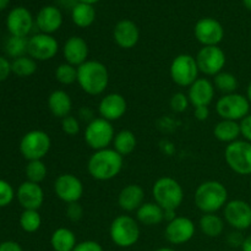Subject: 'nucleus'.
Segmentation results:
<instances>
[{
  "label": "nucleus",
  "mask_w": 251,
  "mask_h": 251,
  "mask_svg": "<svg viewBox=\"0 0 251 251\" xmlns=\"http://www.w3.org/2000/svg\"><path fill=\"white\" fill-rule=\"evenodd\" d=\"M11 73V63L9 61V59L0 55V82L6 80Z\"/></svg>",
  "instance_id": "a18cd8bd"
},
{
  "label": "nucleus",
  "mask_w": 251,
  "mask_h": 251,
  "mask_svg": "<svg viewBox=\"0 0 251 251\" xmlns=\"http://www.w3.org/2000/svg\"><path fill=\"white\" fill-rule=\"evenodd\" d=\"M48 108L54 117L63 119L70 115L73 110V100L66 91L55 90L49 95Z\"/></svg>",
  "instance_id": "393cba45"
},
{
  "label": "nucleus",
  "mask_w": 251,
  "mask_h": 251,
  "mask_svg": "<svg viewBox=\"0 0 251 251\" xmlns=\"http://www.w3.org/2000/svg\"><path fill=\"white\" fill-rule=\"evenodd\" d=\"M250 186H251V176H250Z\"/></svg>",
  "instance_id": "4d7b16f0"
},
{
  "label": "nucleus",
  "mask_w": 251,
  "mask_h": 251,
  "mask_svg": "<svg viewBox=\"0 0 251 251\" xmlns=\"http://www.w3.org/2000/svg\"><path fill=\"white\" fill-rule=\"evenodd\" d=\"M136 136H135V134L131 130H120L119 132L115 134L114 140H113V149L118 153L122 154L123 157L132 153L135 151V149H136Z\"/></svg>",
  "instance_id": "7c9ffc66"
},
{
  "label": "nucleus",
  "mask_w": 251,
  "mask_h": 251,
  "mask_svg": "<svg viewBox=\"0 0 251 251\" xmlns=\"http://www.w3.org/2000/svg\"><path fill=\"white\" fill-rule=\"evenodd\" d=\"M16 199L24 210L38 211L44 202V191L39 184L26 180L17 189Z\"/></svg>",
  "instance_id": "6ab92c4d"
},
{
  "label": "nucleus",
  "mask_w": 251,
  "mask_h": 251,
  "mask_svg": "<svg viewBox=\"0 0 251 251\" xmlns=\"http://www.w3.org/2000/svg\"><path fill=\"white\" fill-rule=\"evenodd\" d=\"M51 147L50 136L43 130H31L22 136L20 141V152L27 161L43 159Z\"/></svg>",
  "instance_id": "0eeeda50"
},
{
  "label": "nucleus",
  "mask_w": 251,
  "mask_h": 251,
  "mask_svg": "<svg viewBox=\"0 0 251 251\" xmlns=\"http://www.w3.org/2000/svg\"><path fill=\"white\" fill-rule=\"evenodd\" d=\"M140 226L129 215H120L110 223L109 235L112 242L119 248H131L140 239Z\"/></svg>",
  "instance_id": "39448f33"
},
{
  "label": "nucleus",
  "mask_w": 251,
  "mask_h": 251,
  "mask_svg": "<svg viewBox=\"0 0 251 251\" xmlns=\"http://www.w3.org/2000/svg\"><path fill=\"white\" fill-rule=\"evenodd\" d=\"M11 71L19 77H28L37 71V61L29 55L20 56L11 61Z\"/></svg>",
  "instance_id": "2f4dec72"
},
{
  "label": "nucleus",
  "mask_w": 251,
  "mask_h": 251,
  "mask_svg": "<svg viewBox=\"0 0 251 251\" xmlns=\"http://www.w3.org/2000/svg\"><path fill=\"white\" fill-rule=\"evenodd\" d=\"M50 245L54 251H73L77 245V239L73 230L60 227L51 233Z\"/></svg>",
  "instance_id": "cd10ccee"
},
{
  "label": "nucleus",
  "mask_w": 251,
  "mask_h": 251,
  "mask_svg": "<svg viewBox=\"0 0 251 251\" xmlns=\"http://www.w3.org/2000/svg\"><path fill=\"white\" fill-rule=\"evenodd\" d=\"M114 136L115 131L112 123L100 117L95 118L92 122L88 123L83 131L85 142L95 151L108 149V146L113 144Z\"/></svg>",
  "instance_id": "423d86ee"
},
{
  "label": "nucleus",
  "mask_w": 251,
  "mask_h": 251,
  "mask_svg": "<svg viewBox=\"0 0 251 251\" xmlns=\"http://www.w3.org/2000/svg\"><path fill=\"white\" fill-rule=\"evenodd\" d=\"M250 102L247 96L240 93L223 95L216 103V112L221 119L240 122L250 114Z\"/></svg>",
  "instance_id": "1a4fd4ad"
},
{
  "label": "nucleus",
  "mask_w": 251,
  "mask_h": 251,
  "mask_svg": "<svg viewBox=\"0 0 251 251\" xmlns=\"http://www.w3.org/2000/svg\"><path fill=\"white\" fill-rule=\"evenodd\" d=\"M61 130L68 136H76L80 131V122L74 115H68L61 119Z\"/></svg>",
  "instance_id": "ea45409f"
},
{
  "label": "nucleus",
  "mask_w": 251,
  "mask_h": 251,
  "mask_svg": "<svg viewBox=\"0 0 251 251\" xmlns=\"http://www.w3.org/2000/svg\"><path fill=\"white\" fill-rule=\"evenodd\" d=\"M240 249H242V251H251V234L245 237V240Z\"/></svg>",
  "instance_id": "8fccbe9b"
},
{
  "label": "nucleus",
  "mask_w": 251,
  "mask_h": 251,
  "mask_svg": "<svg viewBox=\"0 0 251 251\" xmlns=\"http://www.w3.org/2000/svg\"><path fill=\"white\" fill-rule=\"evenodd\" d=\"M63 20V14L58 6L46 5L38 11L36 19H34V24L41 33L53 34L60 29Z\"/></svg>",
  "instance_id": "412c9836"
},
{
  "label": "nucleus",
  "mask_w": 251,
  "mask_h": 251,
  "mask_svg": "<svg viewBox=\"0 0 251 251\" xmlns=\"http://www.w3.org/2000/svg\"><path fill=\"white\" fill-rule=\"evenodd\" d=\"M213 85H215V88H217L223 95H229V93H234L237 91L239 82L234 74L228 73V71H221L220 74L213 76Z\"/></svg>",
  "instance_id": "473e14b6"
},
{
  "label": "nucleus",
  "mask_w": 251,
  "mask_h": 251,
  "mask_svg": "<svg viewBox=\"0 0 251 251\" xmlns=\"http://www.w3.org/2000/svg\"><path fill=\"white\" fill-rule=\"evenodd\" d=\"M77 83L87 95L100 96L109 85V71L100 61L87 60L77 68Z\"/></svg>",
  "instance_id": "f03ea898"
},
{
  "label": "nucleus",
  "mask_w": 251,
  "mask_h": 251,
  "mask_svg": "<svg viewBox=\"0 0 251 251\" xmlns=\"http://www.w3.org/2000/svg\"><path fill=\"white\" fill-rule=\"evenodd\" d=\"M54 193L56 198L66 205L78 202L83 195V184L74 174H60L54 181Z\"/></svg>",
  "instance_id": "2eb2a0df"
},
{
  "label": "nucleus",
  "mask_w": 251,
  "mask_h": 251,
  "mask_svg": "<svg viewBox=\"0 0 251 251\" xmlns=\"http://www.w3.org/2000/svg\"><path fill=\"white\" fill-rule=\"evenodd\" d=\"M124 164V157L114 149L95 151L87 162V172L95 180L108 181L120 174Z\"/></svg>",
  "instance_id": "f257e3e1"
},
{
  "label": "nucleus",
  "mask_w": 251,
  "mask_h": 251,
  "mask_svg": "<svg viewBox=\"0 0 251 251\" xmlns=\"http://www.w3.org/2000/svg\"><path fill=\"white\" fill-rule=\"evenodd\" d=\"M25 174H26L27 180L39 184L46 179L47 174H48V168L42 159L28 161L26 169H25Z\"/></svg>",
  "instance_id": "f704fd0d"
},
{
  "label": "nucleus",
  "mask_w": 251,
  "mask_h": 251,
  "mask_svg": "<svg viewBox=\"0 0 251 251\" xmlns=\"http://www.w3.org/2000/svg\"><path fill=\"white\" fill-rule=\"evenodd\" d=\"M73 251H104L102 245L95 240H83V242L77 243L75 249Z\"/></svg>",
  "instance_id": "79ce46f5"
},
{
  "label": "nucleus",
  "mask_w": 251,
  "mask_h": 251,
  "mask_svg": "<svg viewBox=\"0 0 251 251\" xmlns=\"http://www.w3.org/2000/svg\"><path fill=\"white\" fill-rule=\"evenodd\" d=\"M27 49H28V39H27V37L10 36V38L6 41V44H5L6 54L14 59L26 55Z\"/></svg>",
  "instance_id": "c9c22d12"
},
{
  "label": "nucleus",
  "mask_w": 251,
  "mask_h": 251,
  "mask_svg": "<svg viewBox=\"0 0 251 251\" xmlns=\"http://www.w3.org/2000/svg\"><path fill=\"white\" fill-rule=\"evenodd\" d=\"M10 4V0H0V11H2L4 9H6Z\"/></svg>",
  "instance_id": "3c124183"
},
{
  "label": "nucleus",
  "mask_w": 251,
  "mask_h": 251,
  "mask_svg": "<svg viewBox=\"0 0 251 251\" xmlns=\"http://www.w3.org/2000/svg\"><path fill=\"white\" fill-rule=\"evenodd\" d=\"M0 251H24L21 245L14 240H6L0 244Z\"/></svg>",
  "instance_id": "49530a36"
},
{
  "label": "nucleus",
  "mask_w": 251,
  "mask_h": 251,
  "mask_svg": "<svg viewBox=\"0 0 251 251\" xmlns=\"http://www.w3.org/2000/svg\"><path fill=\"white\" fill-rule=\"evenodd\" d=\"M126 110V100L120 93H108L100 100L98 105V113L100 118L110 123L122 119Z\"/></svg>",
  "instance_id": "a211bd4d"
},
{
  "label": "nucleus",
  "mask_w": 251,
  "mask_h": 251,
  "mask_svg": "<svg viewBox=\"0 0 251 251\" xmlns=\"http://www.w3.org/2000/svg\"><path fill=\"white\" fill-rule=\"evenodd\" d=\"M16 193L9 181L0 179V208L6 207L14 201Z\"/></svg>",
  "instance_id": "4c0bfd02"
},
{
  "label": "nucleus",
  "mask_w": 251,
  "mask_h": 251,
  "mask_svg": "<svg viewBox=\"0 0 251 251\" xmlns=\"http://www.w3.org/2000/svg\"><path fill=\"white\" fill-rule=\"evenodd\" d=\"M71 20L74 25L80 28H87L92 26L96 20L95 6L77 1V4L71 9Z\"/></svg>",
  "instance_id": "c85d7f7f"
},
{
  "label": "nucleus",
  "mask_w": 251,
  "mask_h": 251,
  "mask_svg": "<svg viewBox=\"0 0 251 251\" xmlns=\"http://www.w3.org/2000/svg\"><path fill=\"white\" fill-rule=\"evenodd\" d=\"M194 36L202 47L218 46L225 38V28L218 20L202 17L195 24Z\"/></svg>",
  "instance_id": "4468645a"
},
{
  "label": "nucleus",
  "mask_w": 251,
  "mask_h": 251,
  "mask_svg": "<svg viewBox=\"0 0 251 251\" xmlns=\"http://www.w3.org/2000/svg\"><path fill=\"white\" fill-rule=\"evenodd\" d=\"M225 159L230 169L239 176H251V144L245 140L228 144Z\"/></svg>",
  "instance_id": "6e6552de"
},
{
  "label": "nucleus",
  "mask_w": 251,
  "mask_h": 251,
  "mask_svg": "<svg viewBox=\"0 0 251 251\" xmlns=\"http://www.w3.org/2000/svg\"><path fill=\"white\" fill-rule=\"evenodd\" d=\"M152 198L164 211H176L184 201L183 186L171 176H162L152 186Z\"/></svg>",
  "instance_id": "20e7f679"
},
{
  "label": "nucleus",
  "mask_w": 251,
  "mask_h": 251,
  "mask_svg": "<svg viewBox=\"0 0 251 251\" xmlns=\"http://www.w3.org/2000/svg\"><path fill=\"white\" fill-rule=\"evenodd\" d=\"M145 203V191L137 184H129L120 190L118 205L125 212L137 211Z\"/></svg>",
  "instance_id": "b1692460"
},
{
  "label": "nucleus",
  "mask_w": 251,
  "mask_h": 251,
  "mask_svg": "<svg viewBox=\"0 0 251 251\" xmlns=\"http://www.w3.org/2000/svg\"><path fill=\"white\" fill-rule=\"evenodd\" d=\"M113 38L120 48L131 49L139 43L140 29L137 25L131 20H120L113 29Z\"/></svg>",
  "instance_id": "4be33fe9"
},
{
  "label": "nucleus",
  "mask_w": 251,
  "mask_h": 251,
  "mask_svg": "<svg viewBox=\"0 0 251 251\" xmlns=\"http://www.w3.org/2000/svg\"><path fill=\"white\" fill-rule=\"evenodd\" d=\"M243 4H244V6L247 7L249 11H251V0H243Z\"/></svg>",
  "instance_id": "5fc2aeb1"
},
{
  "label": "nucleus",
  "mask_w": 251,
  "mask_h": 251,
  "mask_svg": "<svg viewBox=\"0 0 251 251\" xmlns=\"http://www.w3.org/2000/svg\"><path fill=\"white\" fill-rule=\"evenodd\" d=\"M20 227L26 233H36L42 226V217L37 210H24L20 216Z\"/></svg>",
  "instance_id": "72a5a7b5"
},
{
  "label": "nucleus",
  "mask_w": 251,
  "mask_h": 251,
  "mask_svg": "<svg viewBox=\"0 0 251 251\" xmlns=\"http://www.w3.org/2000/svg\"><path fill=\"white\" fill-rule=\"evenodd\" d=\"M229 251H234V250H229Z\"/></svg>",
  "instance_id": "13d9d810"
},
{
  "label": "nucleus",
  "mask_w": 251,
  "mask_h": 251,
  "mask_svg": "<svg viewBox=\"0 0 251 251\" xmlns=\"http://www.w3.org/2000/svg\"><path fill=\"white\" fill-rule=\"evenodd\" d=\"M78 2H85V4H90V5H95L97 2H100V0H77Z\"/></svg>",
  "instance_id": "603ef678"
},
{
  "label": "nucleus",
  "mask_w": 251,
  "mask_h": 251,
  "mask_svg": "<svg viewBox=\"0 0 251 251\" xmlns=\"http://www.w3.org/2000/svg\"><path fill=\"white\" fill-rule=\"evenodd\" d=\"M31 11L24 6H16L7 14L6 28L11 36L27 37L34 26Z\"/></svg>",
  "instance_id": "f3484780"
},
{
  "label": "nucleus",
  "mask_w": 251,
  "mask_h": 251,
  "mask_svg": "<svg viewBox=\"0 0 251 251\" xmlns=\"http://www.w3.org/2000/svg\"><path fill=\"white\" fill-rule=\"evenodd\" d=\"M136 221L147 227L161 225L164 221V210L156 202H145L136 211Z\"/></svg>",
  "instance_id": "a878e982"
},
{
  "label": "nucleus",
  "mask_w": 251,
  "mask_h": 251,
  "mask_svg": "<svg viewBox=\"0 0 251 251\" xmlns=\"http://www.w3.org/2000/svg\"><path fill=\"white\" fill-rule=\"evenodd\" d=\"M194 115L199 122H205L210 117V109H208V107H195Z\"/></svg>",
  "instance_id": "de8ad7c7"
},
{
  "label": "nucleus",
  "mask_w": 251,
  "mask_h": 251,
  "mask_svg": "<svg viewBox=\"0 0 251 251\" xmlns=\"http://www.w3.org/2000/svg\"><path fill=\"white\" fill-rule=\"evenodd\" d=\"M78 115H80L81 119L85 120V122H87V124L90 122H92L93 119H95V117H93L92 109H90V108H87V107L81 108L80 112H78Z\"/></svg>",
  "instance_id": "09e8293b"
},
{
  "label": "nucleus",
  "mask_w": 251,
  "mask_h": 251,
  "mask_svg": "<svg viewBox=\"0 0 251 251\" xmlns=\"http://www.w3.org/2000/svg\"><path fill=\"white\" fill-rule=\"evenodd\" d=\"M225 221L235 230H247L251 227V206L244 200L228 201L223 208Z\"/></svg>",
  "instance_id": "ddd939ff"
},
{
  "label": "nucleus",
  "mask_w": 251,
  "mask_h": 251,
  "mask_svg": "<svg viewBox=\"0 0 251 251\" xmlns=\"http://www.w3.org/2000/svg\"><path fill=\"white\" fill-rule=\"evenodd\" d=\"M213 135L218 141L225 142V144H232L237 141L242 136L239 122L222 119L213 127Z\"/></svg>",
  "instance_id": "bb28decb"
},
{
  "label": "nucleus",
  "mask_w": 251,
  "mask_h": 251,
  "mask_svg": "<svg viewBox=\"0 0 251 251\" xmlns=\"http://www.w3.org/2000/svg\"><path fill=\"white\" fill-rule=\"evenodd\" d=\"M156 251H176V250L172 249V248H159V249H157Z\"/></svg>",
  "instance_id": "6e6d98bb"
},
{
  "label": "nucleus",
  "mask_w": 251,
  "mask_h": 251,
  "mask_svg": "<svg viewBox=\"0 0 251 251\" xmlns=\"http://www.w3.org/2000/svg\"><path fill=\"white\" fill-rule=\"evenodd\" d=\"M88 54H90V48L87 42L80 36L69 37L63 46V56L65 63L71 64L76 68L88 60Z\"/></svg>",
  "instance_id": "aec40b11"
},
{
  "label": "nucleus",
  "mask_w": 251,
  "mask_h": 251,
  "mask_svg": "<svg viewBox=\"0 0 251 251\" xmlns=\"http://www.w3.org/2000/svg\"><path fill=\"white\" fill-rule=\"evenodd\" d=\"M56 81L61 85H73V83L77 82V68L71 64L63 63L55 69L54 73Z\"/></svg>",
  "instance_id": "e433bc0d"
},
{
  "label": "nucleus",
  "mask_w": 251,
  "mask_h": 251,
  "mask_svg": "<svg viewBox=\"0 0 251 251\" xmlns=\"http://www.w3.org/2000/svg\"><path fill=\"white\" fill-rule=\"evenodd\" d=\"M247 98L251 104V82L248 85V88H247Z\"/></svg>",
  "instance_id": "864d4df0"
},
{
  "label": "nucleus",
  "mask_w": 251,
  "mask_h": 251,
  "mask_svg": "<svg viewBox=\"0 0 251 251\" xmlns=\"http://www.w3.org/2000/svg\"><path fill=\"white\" fill-rule=\"evenodd\" d=\"M194 202L202 213H216L227 205L228 190L221 181H203L195 190Z\"/></svg>",
  "instance_id": "7ed1b4c3"
},
{
  "label": "nucleus",
  "mask_w": 251,
  "mask_h": 251,
  "mask_svg": "<svg viewBox=\"0 0 251 251\" xmlns=\"http://www.w3.org/2000/svg\"><path fill=\"white\" fill-rule=\"evenodd\" d=\"M245 237L243 235V233L240 230H233L228 234L227 237V243L232 248H242L243 243H244Z\"/></svg>",
  "instance_id": "37998d69"
},
{
  "label": "nucleus",
  "mask_w": 251,
  "mask_h": 251,
  "mask_svg": "<svg viewBox=\"0 0 251 251\" xmlns=\"http://www.w3.org/2000/svg\"><path fill=\"white\" fill-rule=\"evenodd\" d=\"M215 92L213 82L206 77H199L189 87L188 97L194 107H208L215 98Z\"/></svg>",
  "instance_id": "5701e85b"
},
{
  "label": "nucleus",
  "mask_w": 251,
  "mask_h": 251,
  "mask_svg": "<svg viewBox=\"0 0 251 251\" xmlns=\"http://www.w3.org/2000/svg\"><path fill=\"white\" fill-rule=\"evenodd\" d=\"M199 66L195 56L179 54L173 59L169 68L172 81L180 87H190L199 78Z\"/></svg>",
  "instance_id": "9d476101"
},
{
  "label": "nucleus",
  "mask_w": 251,
  "mask_h": 251,
  "mask_svg": "<svg viewBox=\"0 0 251 251\" xmlns=\"http://www.w3.org/2000/svg\"><path fill=\"white\" fill-rule=\"evenodd\" d=\"M65 213L66 217H68L69 220L73 221V222H77V221H80L81 218H82L83 208L78 202L69 203V205L66 206Z\"/></svg>",
  "instance_id": "a19ab883"
},
{
  "label": "nucleus",
  "mask_w": 251,
  "mask_h": 251,
  "mask_svg": "<svg viewBox=\"0 0 251 251\" xmlns=\"http://www.w3.org/2000/svg\"><path fill=\"white\" fill-rule=\"evenodd\" d=\"M240 124V131H242V136L244 137L245 141L251 144V114L247 115L243 120L239 122Z\"/></svg>",
  "instance_id": "c03bdc74"
},
{
  "label": "nucleus",
  "mask_w": 251,
  "mask_h": 251,
  "mask_svg": "<svg viewBox=\"0 0 251 251\" xmlns=\"http://www.w3.org/2000/svg\"><path fill=\"white\" fill-rule=\"evenodd\" d=\"M196 232L195 223L188 217L176 216L174 220L167 223L164 229V237L171 244L183 245L190 242Z\"/></svg>",
  "instance_id": "dca6fc26"
},
{
  "label": "nucleus",
  "mask_w": 251,
  "mask_h": 251,
  "mask_svg": "<svg viewBox=\"0 0 251 251\" xmlns=\"http://www.w3.org/2000/svg\"><path fill=\"white\" fill-rule=\"evenodd\" d=\"M169 104H171V108L173 112L183 113L188 109L189 104H190V100H189L188 95H185L183 92H176L172 96Z\"/></svg>",
  "instance_id": "58836bf2"
},
{
  "label": "nucleus",
  "mask_w": 251,
  "mask_h": 251,
  "mask_svg": "<svg viewBox=\"0 0 251 251\" xmlns=\"http://www.w3.org/2000/svg\"><path fill=\"white\" fill-rule=\"evenodd\" d=\"M200 230L208 238H217L225 230V221L216 213H203L199 221Z\"/></svg>",
  "instance_id": "c756f323"
},
{
  "label": "nucleus",
  "mask_w": 251,
  "mask_h": 251,
  "mask_svg": "<svg viewBox=\"0 0 251 251\" xmlns=\"http://www.w3.org/2000/svg\"><path fill=\"white\" fill-rule=\"evenodd\" d=\"M199 70L206 76H216L226 66V53L218 46L202 47L195 56Z\"/></svg>",
  "instance_id": "9b49d317"
},
{
  "label": "nucleus",
  "mask_w": 251,
  "mask_h": 251,
  "mask_svg": "<svg viewBox=\"0 0 251 251\" xmlns=\"http://www.w3.org/2000/svg\"><path fill=\"white\" fill-rule=\"evenodd\" d=\"M59 51V43L53 34L37 33L28 38L27 54L36 61H47L55 58Z\"/></svg>",
  "instance_id": "f8f14e48"
}]
</instances>
